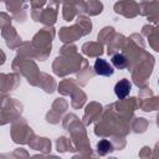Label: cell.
Returning a JSON list of instances; mask_svg holds the SVG:
<instances>
[{
  "instance_id": "cell-2",
  "label": "cell",
  "mask_w": 159,
  "mask_h": 159,
  "mask_svg": "<svg viewBox=\"0 0 159 159\" xmlns=\"http://www.w3.org/2000/svg\"><path fill=\"white\" fill-rule=\"evenodd\" d=\"M130 87H132V84H130V82L128 81V80H120L117 84H116V87H114V92H116V96L118 97V98H125L128 94H129V92H130Z\"/></svg>"
},
{
  "instance_id": "cell-4",
  "label": "cell",
  "mask_w": 159,
  "mask_h": 159,
  "mask_svg": "<svg viewBox=\"0 0 159 159\" xmlns=\"http://www.w3.org/2000/svg\"><path fill=\"white\" fill-rule=\"evenodd\" d=\"M109 148H111V144H109L107 140H102V142L98 144V149H101V153H106Z\"/></svg>"
},
{
  "instance_id": "cell-1",
  "label": "cell",
  "mask_w": 159,
  "mask_h": 159,
  "mask_svg": "<svg viewBox=\"0 0 159 159\" xmlns=\"http://www.w3.org/2000/svg\"><path fill=\"white\" fill-rule=\"evenodd\" d=\"M94 71L99 76H111V75H113L112 66L106 60H102V58L96 60V62H94Z\"/></svg>"
},
{
  "instance_id": "cell-3",
  "label": "cell",
  "mask_w": 159,
  "mask_h": 159,
  "mask_svg": "<svg viewBox=\"0 0 159 159\" xmlns=\"http://www.w3.org/2000/svg\"><path fill=\"white\" fill-rule=\"evenodd\" d=\"M112 63H113V66L116 67V68H119V70H123V68H125L127 67V65H128V60L123 56V55H120V53H117V55H114L113 57H112Z\"/></svg>"
}]
</instances>
